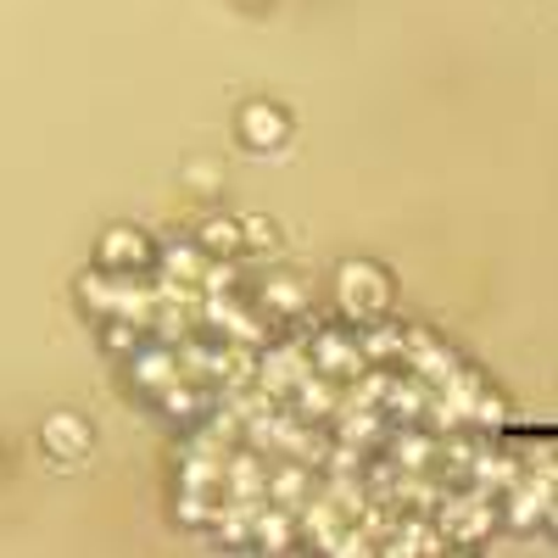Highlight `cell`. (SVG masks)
<instances>
[{"mask_svg": "<svg viewBox=\"0 0 558 558\" xmlns=\"http://www.w3.org/2000/svg\"><path fill=\"white\" fill-rule=\"evenodd\" d=\"M336 307L352 324H380L391 307V274L380 263H341L336 274Z\"/></svg>", "mask_w": 558, "mask_h": 558, "instance_id": "1", "label": "cell"}, {"mask_svg": "<svg viewBox=\"0 0 558 558\" xmlns=\"http://www.w3.org/2000/svg\"><path fill=\"white\" fill-rule=\"evenodd\" d=\"M235 134L246 151H286L291 140V112L279 101H246L241 118H235Z\"/></svg>", "mask_w": 558, "mask_h": 558, "instance_id": "2", "label": "cell"}, {"mask_svg": "<svg viewBox=\"0 0 558 558\" xmlns=\"http://www.w3.org/2000/svg\"><path fill=\"white\" fill-rule=\"evenodd\" d=\"M96 263H101L107 274H146V268L157 263V246H151L146 235H140V229L118 223V229H107V235H101Z\"/></svg>", "mask_w": 558, "mask_h": 558, "instance_id": "3", "label": "cell"}, {"mask_svg": "<svg viewBox=\"0 0 558 558\" xmlns=\"http://www.w3.org/2000/svg\"><path fill=\"white\" fill-rule=\"evenodd\" d=\"M307 357L318 363L324 380H347V375H363V347H357V330L341 336V330H318Z\"/></svg>", "mask_w": 558, "mask_h": 558, "instance_id": "4", "label": "cell"}, {"mask_svg": "<svg viewBox=\"0 0 558 558\" xmlns=\"http://www.w3.org/2000/svg\"><path fill=\"white\" fill-rule=\"evenodd\" d=\"M168 380H179V352L173 347H162V341H140L134 352H129V386H140L146 397H157Z\"/></svg>", "mask_w": 558, "mask_h": 558, "instance_id": "5", "label": "cell"}, {"mask_svg": "<svg viewBox=\"0 0 558 558\" xmlns=\"http://www.w3.org/2000/svg\"><path fill=\"white\" fill-rule=\"evenodd\" d=\"M45 452H57L62 463H73L78 452H89V425L78 413H57L45 418Z\"/></svg>", "mask_w": 558, "mask_h": 558, "instance_id": "6", "label": "cell"}, {"mask_svg": "<svg viewBox=\"0 0 558 558\" xmlns=\"http://www.w3.org/2000/svg\"><path fill=\"white\" fill-rule=\"evenodd\" d=\"M263 307H268V318H302L307 313V286H302V279H291V274H268Z\"/></svg>", "mask_w": 558, "mask_h": 558, "instance_id": "7", "label": "cell"}, {"mask_svg": "<svg viewBox=\"0 0 558 558\" xmlns=\"http://www.w3.org/2000/svg\"><path fill=\"white\" fill-rule=\"evenodd\" d=\"M502 508H508V525L514 531H531L547 508H553V486L547 481H536V486H520V492H508L502 497Z\"/></svg>", "mask_w": 558, "mask_h": 558, "instance_id": "8", "label": "cell"}, {"mask_svg": "<svg viewBox=\"0 0 558 558\" xmlns=\"http://www.w3.org/2000/svg\"><path fill=\"white\" fill-rule=\"evenodd\" d=\"M252 542L257 547H291L296 542V520H291V508L286 502H274V508H263V514H252Z\"/></svg>", "mask_w": 558, "mask_h": 558, "instance_id": "9", "label": "cell"}, {"mask_svg": "<svg viewBox=\"0 0 558 558\" xmlns=\"http://www.w3.org/2000/svg\"><path fill=\"white\" fill-rule=\"evenodd\" d=\"M196 246L207 257H241V218H207L196 229Z\"/></svg>", "mask_w": 558, "mask_h": 558, "instance_id": "10", "label": "cell"}, {"mask_svg": "<svg viewBox=\"0 0 558 558\" xmlns=\"http://www.w3.org/2000/svg\"><path fill=\"white\" fill-rule=\"evenodd\" d=\"M157 257H162L168 279H202V274H207V263H213L196 241H184V246H179V241H168V246H157Z\"/></svg>", "mask_w": 558, "mask_h": 558, "instance_id": "11", "label": "cell"}, {"mask_svg": "<svg viewBox=\"0 0 558 558\" xmlns=\"http://www.w3.org/2000/svg\"><path fill=\"white\" fill-rule=\"evenodd\" d=\"M157 402H162V418H173V425H196V418H202V397L191 386H179V380H168L157 391Z\"/></svg>", "mask_w": 558, "mask_h": 558, "instance_id": "12", "label": "cell"}, {"mask_svg": "<svg viewBox=\"0 0 558 558\" xmlns=\"http://www.w3.org/2000/svg\"><path fill=\"white\" fill-rule=\"evenodd\" d=\"M274 241H279V235H274L268 218H246V223H241V252H263V246L274 252Z\"/></svg>", "mask_w": 558, "mask_h": 558, "instance_id": "13", "label": "cell"}, {"mask_svg": "<svg viewBox=\"0 0 558 558\" xmlns=\"http://www.w3.org/2000/svg\"><path fill=\"white\" fill-rule=\"evenodd\" d=\"M553 536H558V502H553Z\"/></svg>", "mask_w": 558, "mask_h": 558, "instance_id": "14", "label": "cell"}, {"mask_svg": "<svg viewBox=\"0 0 558 558\" xmlns=\"http://www.w3.org/2000/svg\"><path fill=\"white\" fill-rule=\"evenodd\" d=\"M553 502H558V486H553Z\"/></svg>", "mask_w": 558, "mask_h": 558, "instance_id": "15", "label": "cell"}]
</instances>
